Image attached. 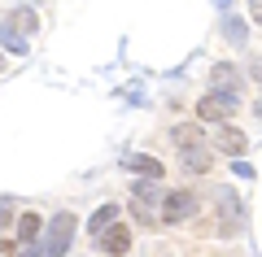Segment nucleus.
Masks as SVG:
<instances>
[{
  "mask_svg": "<svg viewBox=\"0 0 262 257\" xmlns=\"http://www.w3.org/2000/svg\"><path fill=\"white\" fill-rule=\"evenodd\" d=\"M75 227L79 218L70 209H61L53 222H48V240H44V257H66V248H70V240H75Z\"/></svg>",
  "mask_w": 262,
  "mask_h": 257,
  "instance_id": "nucleus-1",
  "label": "nucleus"
},
{
  "mask_svg": "<svg viewBox=\"0 0 262 257\" xmlns=\"http://www.w3.org/2000/svg\"><path fill=\"white\" fill-rule=\"evenodd\" d=\"M236 109H241V105H236V96H227V92H206L201 101H196V118L201 122H227Z\"/></svg>",
  "mask_w": 262,
  "mask_h": 257,
  "instance_id": "nucleus-2",
  "label": "nucleus"
},
{
  "mask_svg": "<svg viewBox=\"0 0 262 257\" xmlns=\"http://www.w3.org/2000/svg\"><path fill=\"white\" fill-rule=\"evenodd\" d=\"M196 214V196L192 192H166L162 196V218L166 222H188Z\"/></svg>",
  "mask_w": 262,
  "mask_h": 257,
  "instance_id": "nucleus-3",
  "label": "nucleus"
},
{
  "mask_svg": "<svg viewBox=\"0 0 262 257\" xmlns=\"http://www.w3.org/2000/svg\"><path fill=\"white\" fill-rule=\"evenodd\" d=\"M241 87H245V74L236 70V65H227V61L210 65V92H227V96H241Z\"/></svg>",
  "mask_w": 262,
  "mask_h": 257,
  "instance_id": "nucleus-4",
  "label": "nucleus"
},
{
  "mask_svg": "<svg viewBox=\"0 0 262 257\" xmlns=\"http://www.w3.org/2000/svg\"><path fill=\"white\" fill-rule=\"evenodd\" d=\"M214 205H219V214H223V227L232 231L236 222L245 218V209H241V196L232 192V188H214Z\"/></svg>",
  "mask_w": 262,
  "mask_h": 257,
  "instance_id": "nucleus-5",
  "label": "nucleus"
},
{
  "mask_svg": "<svg viewBox=\"0 0 262 257\" xmlns=\"http://www.w3.org/2000/svg\"><path fill=\"white\" fill-rule=\"evenodd\" d=\"M96 244H101L110 257H122V253L131 248V231H127V227H105L101 236H96Z\"/></svg>",
  "mask_w": 262,
  "mask_h": 257,
  "instance_id": "nucleus-6",
  "label": "nucleus"
},
{
  "mask_svg": "<svg viewBox=\"0 0 262 257\" xmlns=\"http://www.w3.org/2000/svg\"><path fill=\"white\" fill-rule=\"evenodd\" d=\"M214 144L223 148V153L241 157V153H245V131H236V127H227V122H223V127L214 131Z\"/></svg>",
  "mask_w": 262,
  "mask_h": 257,
  "instance_id": "nucleus-7",
  "label": "nucleus"
},
{
  "mask_svg": "<svg viewBox=\"0 0 262 257\" xmlns=\"http://www.w3.org/2000/svg\"><path fill=\"white\" fill-rule=\"evenodd\" d=\"M179 157H184V166H188V170H192V175H206V170H210V148H206V144L179 148Z\"/></svg>",
  "mask_w": 262,
  "mask_h": 257,
  "instance_id": "nucleus-8",
  "label": "nucleus"
},
{
  "mask_svg": "<svg viewBox=\"0 0 262 257\" xmlns=\"http://www.w3.org/2000/svg\"><path fill=\"white\" fill-rule=\"evenodd\" d=\"M9 31H18V35H35V31H39L35 9H18V13H9Z\"/></svg>",
  "mask_w": 262,
  "mask_h": 257,
  "instance_id": "nucleus-9",
  "label": "nucleus"
},
{
  "mask_svg": "<svg viewBox=\"0 0 262 257\" xmlns=\"http://www.w3.org/2000/svg\"><path fill=\"white\" fill-rule=\"evenodd\" d=\"M170 144H175V148H192V144H201V127H192V122L175 127V131H170Z\"/></svg>",
  "mask_w": 262,
  "mask_h": 257,
  "instance_id": "nucleus-10",
  "label": "nucleus"
},
{
  "mask_svg": "<svg viewBox=\"0 0 262 257\" xmlns=\"http://www.w3.org/2000/svg\"><path fill=\"white\" fill-rule=\"evenodd\" d=\"M114 218H118V205H101V209L92 214V222H88V231H92V236H101L105 227H114Z\"/></svg>",
  "mask_w": 262,
  "mask_h": 257,
  "instance_id": "nucleus-11",
  "label": "nucleus"
},
{
  "mask_svg": "<svg viewBox=\"0 0 262 257\" xmlns=\"http://www.w3.org/2000/svg\"><path fill=\"white\" fill-rule=\"evenodd\" d=\"M131 170H136V175H144V179H162V175H166L158 157H131Z\"/></svg>",
  "mask_w": 262,
  "mask_h": 257,
  "instance_id": "nucleus-12",
  "label": "nucleus"
},
{
  "mask_svg": "<svg viewBox=\"0 0 262 257\" xmlns=\"http://www.w3.org/2000/svg\"><path fill=\"white\" fill-rule=\"evenodd\" d=\"M245 35H249L245 18H223V39H227V44H236V48H241V44H245Z\"/></svg>",
  "mask_w": 262,
  "mask_h": 257,
  "instance_id": "nucleus-13",
  "label": "nucleus"
},
{
  "mask_svg": "<svg viewBox=\"0 0 262 257\" xmlns=\"http://www.w3.org/2000/svg\"><path fill=\"white\" fill-rule=\"evenodd\" d=\"M39 227H44V222H39V214H22V218H18V240H22V244H27V240H35Z\"/></svg>",
  "mask_w": 262,
  "mask_h": 257,
  "instance_id": "nucleus-14",
  "label": "nucleus"
},
{
  "mask_svg": "<svg viewBox=\"0 0 262 257\" xmlns=\"http://www.w3.org/2000/svg\"><path fill=\"white\" fill-rule=\"evenodd\" d=\"M13 257H44V248H35V244H31V240H27V244H22L18 253H13Z\"/></svg>",
  "mask_w": 262,
  "mask_h": 257,
  "instance_id": "nucleus-15",
  "label": "nucleus"
},
{
  "mask_svg": "<svg viewBox=\"0 0 262 257\" xmlns=\"http://www.w3.org/2000/svg\"><path fill=\"white\" fill-rule=\"evenodd\" d=\"M18 253V244H13V240H0V257H13Z\"/></svg>",
  "mask_w": 262,
  "mask_h": 257,
  "instance_id": "nucleus-16",
  "label": "nucleus"
},
{
  "mask_svg": "<svg viewBox=\"0 0 262 257\" xmlns=\"http://www.w3.org/2000/svg\"><path fill=\"white\" fill-rule=\"evenodd\" d=\"M249 13H253V22L262 27V0H249Z\"/></svg>",
  "mask_w": 262,
  "mask_h": 257,
  "instance_id": "nucleus-17",
  "label": "nucleus"
},
{
  "mask_svg": "<svg viewBox=\"0 0 262 257\" xmlns=\"http://www.w3.org/2000/svg\"><path fill=\"white\" fill-rule=\"evenodd\" d=\"M9 222H13V209H9V205H0V227H9Z\"/></svg>",
  "mask_w": 262,
  "mask_h": 257,
  "instance_id": "nucleus-18",
  "label": "nucleus"
},
{
  "mask_svg": "<svg viewBox=\"0 0 262 257\" xmlns=\"http://www.w3.org/2000/svg\"><path fill=\"white\" fill-rule=\"evenodd\" d=\"M253 113H258V118H262V101H258V105H253Z\"/></svg>",
  "mask_w": 262,
  "mask_h": 257,
  "instance_id": "nucleus-19",
  "label": "nucleus"
},
{
  "mask_svg": "<svg viewBox=\"0 0 262 257\" xmlns=\"http://www.w3.org/2000/svg\"><path fill=\"white\" fill-rule=\"evenodd\" d=\"M0 70H5V57H0Z\"/></svg>",
  "mask_w": 262,
  "mask_h": 257,
  "instance_id": "nucleus-20",
  "label": "nucleus"
}]
</instances>
